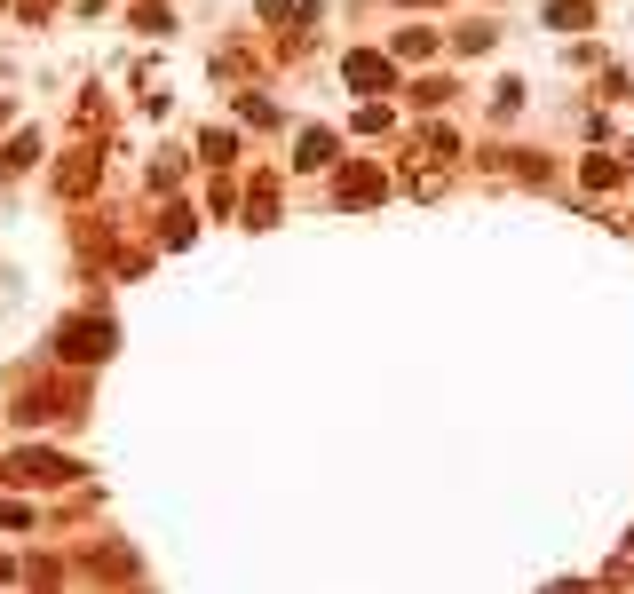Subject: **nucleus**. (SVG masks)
Returning <instances> with one entry per match:
<instances>
[{"label": "nucleus", "mask_w": 634, "mask_h": 594, "mask_svg": "<svg viewBox=\"0 0 634 594\" xmlns=\"http://www.w3.org/2000/svg\"><path fill=\"white\" fill-rule=\"evenodd\" d=\"M111 349H119V333H111V317H72V325L56 333V357H72V365H104Z\"/></svg>", "instance_id": "f257e3e1"}, {"label": "nucleus", "mask_w": 634, "mask_h": 594, "mask_svg": "<svg viewBox=\"0 0 634 594\" xmlns=\"http://www.w3.org/2000/svg\"><path fill=\"white\" fill-rule=\"evenodd\" d=\"M0 476H16V484H72L80 468H72L64 452H8V460H0Z\"/></svg>", "instance_id": "f03ea898"}, {"label": "nucleus", "mask_w": 634, "mask_h": 594, "mask_svg": "<svg viewBox=\"0 0 634 594\" xmlns=\"http://www.w3.org/2000/svg\"><path fill=\"white\" fill-rule=\"evenodd\" d=\"M349 88H357V96H389V88H397V64L373 56V48H357V56H349Z\"/></svg>", "instance_id": "7ed1b4c3"}, {"label": "nucleus", "mask_w": 634, "mask_h": 594, "mask_svg": "<svg viewBox=\"0 0 634 594\" xmlns=\"http://www.w3.org/2000/svg\"><path fill=\"white\" fill-rule=\"evenodd\" d=\"M381 191H389V175H381V167H349V175L333 183V198H341V206H373Z\"/></svg>", "instance_id": "20e7f679"}, {"label": "nucleus", "mask_w": 634, "mask_h": 594, "mask_svg": "<svg viewBox=\"0 0 634 594\" xmlns=\"http://www.w3.org/2000/svg\"><path fill=\"white\" fill-rule=\"evenodd\" d=\"M397 56H405V64L436 56V32H428V24H405V32H397Z\"/></svg>", "instance_id": "39448f33"}, {"label": "nucleus", "mask_w": 634, "mask_h": 594, "mask_svg": "<svg viewBox=\"0 0 634 594\" xmlns=\"http://www.w3.org/2000/svg\"><path fill=\"white\" fill-rule=\"evenodd\" d=\"M302 167H333V135H325V127L302 135Z\"/></svg>", "instance_id": "423d86ee"}, {"label": "nucleus", "mask_w": 634, "mask_h": 594, "mask_svg": "<svg viewBox=\"0 0 634 594\" xmlns=\"http://www.w3.org/2000/svg\"><path fill=\"white\" fill-rule=\"evenodd\" d=\"M547 24H555V32H579V24H587V8H579V0H555V8H547Z\"/></svg>", "instance_id": "0eeeda50"}, {"label": "nucleus", "mask_w": 634, "mask_h": 594, "mask_svg": "<svg viewBox=\"0 0 634 594\" xmlns=\"http://www.w3.org/2000/svg\"><path fill=\"white\" fill-rule=\"evenodd\" d=\"M32 159H40V135H16V143H8V175H24Z\"/></svg>", "instance_id": "6e6552de"}, {"label": "nucleus", "mask_w": 634, "mask_h": 594, "mask_svg": "<svg viewBox=\"0 0 634 594\" xmlns=\"http://www.w3.org/2000/svg\"><path fill=\"white\" fill-rule=\"evenodd\" d=\"M270 214H278V191H270V183H262V191H246V222H270Z\"/></svg>", "instance_id": "1a4fd4ad"}, {"label": "nucleus", "mask_w": 634, "mask_h": 594, "mask_svg": "<svg viewBox=\"0 0 634 594\" xmlns=\"http://www.w3.org/2000/svg\"><path fill=\"white\" fill-rule=\"evenodd\" d=\"M191 230H199V214H191V206H175V214H167V246H183Z\"/></svg>", "instance_id": "9d476101"}]
</instances>
